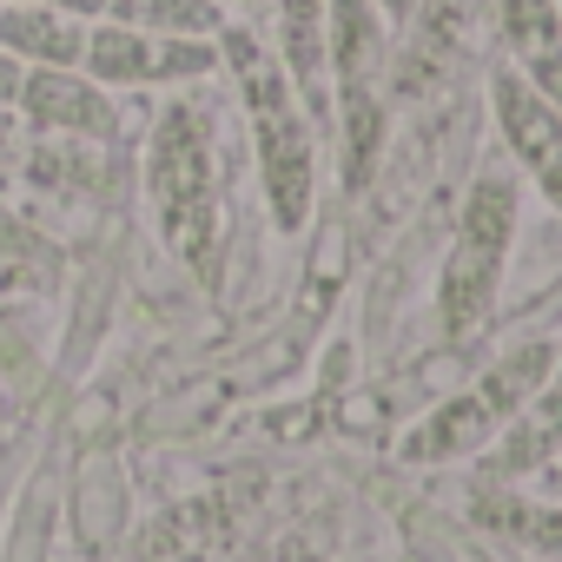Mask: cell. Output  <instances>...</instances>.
<instances>
[{
	"instance_id": "7",
	"label": "cell",
	"mask_w": 562,
	"mask_h": 562,
	"mask_svg": "<svg viewBox=\"0 0 562 562\" xmlns=\"http://www.w3.org/2000/svg\"><path fill=\"white\" fill-rule=\"evenodd\" d=\"M0 54H14L21 67H80L87 54V21L27 8V0H0Z\"/></svg>"
},
{
	"instance_id": "8",
	"label": "cell",
	"mask_w": 562,
	"mask_h": 562,
	"mask_svg": "<svg viewBox=\"0 0 562 562\" xmlns=\"http://www.w3.org/2000/svg\"><path fill=\"white\" fill-rule=\"evenodd\" d=\"M490 106H496L503 146L516 153V166H529V172H536V166L562 146V113H555V106H549L522 74H509V67H503V74L490 80Z\"/></svg>"
},
{
	"instance_id": "15",
	"label": "cell",
	"mask_w": 562,
	"mask_h": 562,
	"mask_svg": "<svg viewBox=\"0 0 562 562\" xmlns=\"http://www.w3.org/2000/svg\"><path fill=\"white\" fill-rule=\"evenodd\" d=\"M529 179H536V192H542V199H549V205L562 212V146H555V153H549V159H542V166H536Z\"/></svg>"
},
{
	"instance_id": "12",
	"label": "cell",
	"mask_w": 562,
	"mask_h": 562,
	"mask_svg": "<svg viewBox=\"0 0 562 562\" xmlns=\"http://www.w3.org/2000/svg\"><path fill=\"white\" fill-rule=\"evenodd\" d=\"M476 522H490L496 536H509V542H522V549H536V555H562V509H549V503H529V496H483L476 503Z\"/></svg>"
},
{
	"instance_id": "11",
	"label": "cell",
	"mask_w": 562,
	"mask_h": 562,
	"mask_svg": "<svg viewBox=\"0 0 562 562\" xmlns=\"http://www.w3.org/2000/svg\"><path fill=\"white\" fill-rule=\"evenodd\" d=\"M106 21L139 34H172V41H218L225 8L218 0H106Z\"/></svg>"
},
{
	"instance_id": "9",
	"label": "cell",
	"mask_w": 562,
	"mask_h": 562,
	"mask_svg": "<svg viewBox=\"0 0 562 562\" xmlns=\"http://www.w3.org/2000/svg\"><path fill=\"white\" fill-rule=\"evenodd\" d=\"M496 430H503V424H496V411L470 391V397H450L443 411H430V417L404 437V457H411V463H457V457L483 450Z\"/></svg>"
},
{
	"instance_id": "18",
	"label": "cell",
	"mask_w": 562,
	"mask_h": 562,
	"mask_svg": "<svg viewBox=\"0 0 562 562\" xmlns=\"http://www.w3.org/2000/svg\"><path fill=\"white\" fill-rule=\"evenodd\" d=\"M14 133H21V120H14V106H0V159L14 153Z\"/></svg>"
},
{
	"instance_id": "4",
	"label": "cell",
	"mask_w": 562,
	"mask_h": 562,
	"mask_svg": "<svg viewBox=\"0 0 562 562\" xmlns=\"http://www.w3.org/2000/svg\"><path fill=\"white\" fill-rule=\"evenodd\" d=\"M80 74L93 87H186L218 74V41H172V34H139L120 21L87 27Z\"/></svg>"
},
{
	"instance_id": "14",
	"label": "cell",
	"mask_w": 562,
	"mask_h": 562,
	"mask_svg": "<svg viewBox=\"0 0 562 562\" xmlns=\"http://www.w3.org/2000/svg\"><path fill=\"white\" fill-rule=\"evenodd\" d=\"M522 80H529L555 113H562V41H555V47H542V54H529V60H522Z\"/></svg>"
},
{
	"instance_id": "19",
	"label": "cell",
	"mask_w": 562,
	"mask_h": 562,
	"mask_svg": "<svg viewBox=\"0 0 562 562\" xmlns=\"http://www.w3.org/2000/svg\"><path fill=\"white\" fill-rule=\"evenodd\" d=\"M371 8H378V14H391V21H404V14L417 8V0H371Z\"/></svg>"
},
{
	"instance_id": "2",
	"label": "cell",
	"mask_w": 562,
	"mask_h": 562,
	"mask_svg": "<svg viewBox=\"0 0 562 562\" xmlns=\"http://www.w3.org/2000/svg\"><path fill=\"white\" fill-rule=\"evenodd\" d=\"M146 192L159 212L166 245L192 265L212 271L218 251V172H212V126L199 106H166L153 126V153H146Z\"/></svg>"
},
{
	"instance_id": "6",
	"label": "cell",
	"mask_w": 562,
	"mask_h": 562,
	"mask_svg": "<svg viewBox=\"0 0 562 562\" xmlns=\"http://www.w3.org/2000/svg\"><path fill=\"white\" fill-rule=\"evenodd\" d=\"M325 14L331 0H278V67L312 120L331 113V67H325Z\"/></svg>"
},
{
	"instance_id": "13",
	"label": "cell",
	"mask_w": 562,
	"mask_h": 562,
	"mask_svg": "<svg viewBox=\"0 0 562 562\" xmlns=\"http://www.w3.org/2000/svg\"><path fill=\"white\" fill-rule=\"evenodd\" d=\"M496 21H503V41H509L516 60L562 41V8L555 0H496Z\"/></svg>"
},
{
	"instance_id": "5",
	"label": "cell",
	"mask_w": 562,
	"mask_h": 562,
	"mask_svg": "<svg viewBox=\"0 0 562 562\" xmlns=\"http://www.w3.org/2000/svg\"><path fill=\"white\" fill-rule=\"evenodd\" d=\"M14 113L34 133H74V139H113V126H120L106 87H93L80 67H27Z\"/></svg>"
},
{
	"instance_id": "21",
	"label": "cell",
	"mask_w": 562,
	"mask_h": 562,
	"mask_svg": "<svg viewBox=\"0 0 562 562\" xmlns=\"http://www.w3.org/2000/svg\"><path fill=\"white\" fill-rule=\"evenodd\" d=\"M218 8H232V0H218Z\"/></svg>"
},
{
	"instance_id": "3",
	"label": "cell",
	"mask_w": 562,
	"mask_h": 562,
	"mask_svg": "<svg viewBox=\"0 0 562 562\" xmlns=\"http://www.w3.org/2000/svg\"><path fill=\"white\" fill-rule=\"evenodd\" d=\"M509 238H516V179L509 172H483L470 186V199H463V218H457V238H450V258H443V285H437L443 331L463 338V331H476L490 318Z\"/></svg>"
},
{
	"instance_id": "17",
	"label": "cell",
	"mask_w": 562,
	"mask_h": 562,
	"mask_svg": "<svg viewBox=\"0 0 562 562\" xmlns=\"http://www.w3.org/2000/svg\"><path fill=\"white\" fill-rule=\"evenodd\" d=\"M21 80H27V67H21L14 54H0V106H14V100H21Z\"/></svg>"
},
{
	"instance_id": "1",
	"label": "cell",
	"mask_w": 562,
	"mask_h": 562,
	"mask_svg": "<svg viewBox=\"0 0 562 562\" xmlns=\"http://www.w3.org/2000/svg\"><path fill=\"white\" fill-rule=\"evenodd\" d=\"M218 67H232L245 120H251V146H258V179H265V205L278 232H299L312 218V192H318V139H312V113L292 93L278 54L251 34V27H218Z\"/></svg>"
},
{
	"instance_id": "16",
	"label": "cell",
	"mask_w": 562,
	"mask_h": 562,
	"mask_svg": "<svg viewBox=\"0 0 562 562\" xmlns=\"http://www.w3.org/2000/svg\"><path fill=\"white\" fill-rule=\"evenodd\" d=\"M27 8H54V14H74V21H106V0H27Z\"/></svg>"
},
{
	"instance_id": "20",
	"label": "cell",
	"mask_w": 562,
	"mask_h": 562,
	"mask_svg": "<svg viewBox=\"0 0 562 562\" xmlns=\"http://www.w3.org/2000/svg\"><path fill=\"white\" fill-rule=\"evenodd\" d=\"M549 490H555V496H562V463H549Z\"/></svg>"
},
{
	"instance_id": "10",
	"label": "cell",
	"mask_w": 562,
	"mask_h": 562,
	"mask_svg": "<svg viewBox=\"0 0 562 562\" xmlns=\"http://www.w3.org/2000/svg\"><path fill=\"white\" fill-rule=\"evenodd\" d=\"M555 457H562V358H555L549 384L516 411L509 443L496 450V463H503V470H549Z\"/></svg>"
}]
</instances>
